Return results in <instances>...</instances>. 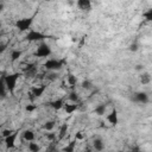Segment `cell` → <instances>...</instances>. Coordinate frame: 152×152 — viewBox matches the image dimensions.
Returning a JSON list of instances; mask_svg holds the SVG:
<instances>
[{
  "label": "cell",
  "instance_id": "obj_28",
  "mask_svg": "<svg viewBox=\"0 0 152 152\" xmlns=\"http://www.w3.org/2000/svg\"><path fill=\"white\" fill-rule=\"evenodd\" d=\"M56 137H57V134H55V133H52V132L46 133V139H48V140H53V139H56Z\"/></svg>",
  "mask_w": 152,
  "mask_h": 152
},
{
  "label": "cell",
  "instance_id": "obj_3",
  "mask_svg": "<svg viewBox=\"0 0 152 152\" xmlns=\"http://www.w3.org/2000/svg\"><path fill=\"white\" fill-rule=\"evenodd\" d=\"M46 38H49L48 34H45L40 31H37V30H30L25 36V39L27 42H40V43H43Z\"/></svg>",
  "mask_w": 152,
  "mask_h": 152
},
{
  "label": "cell",
  "instance_id": "obj_4",
  "mask_svg": "<svg viewBox=\"0 0 152 152\" xmlns=\"http://www.w3.org/2000/svg\"><path fill=\"white\" fill-rule=\"evenodd\" d=\"M33 23V18L32 17H27V18H21L18 19L15 21V27L20 31V32H28L31 26Z\"/></svg>",
  "mask_w": 152,
  "mask_h": 152
},
{
  "label": "cell",
  "instance_id": "obj_24",
  "mask_svg": "<svg viewBox=\"0 0 152 152\" xmlns=\"http://www.w3.org/2000/svg\"><path fill=\"white\" fill-rule=\"evenodd\" d=\"M81 87L83 89H86V90H90V89H93V83L90 81H88V80H83L82 83H81Z\"/></svg>",
  "mask_w": 152,
  "mask_h": 152
},
{
  "label": "cell",
  "instance_id": "obj_9",
  "mask_svg": "<svg viewBox=\"0 0 152 152\" xmlns=\"http://www.w3.org/2000/svg\"><path fill=\"white\" fill-rule=\"evenodd\" d=\"M45 90H46V87H45L44 84H40V86L33 87L32 90H31V94H32L34 97H40V96H43V94L45 93Z\"/></svg>",
  "mask_w": 152,
  "mask_h": 152
},
{
  "label": "cell",
  "instance_id": "obj_12",
  "mask_svg": "<svg viewBox=\"0 0 152 152\" xmlns=\"http://www.w3.org/2000/svg\"><path fill=\"white\" fill-rule=\"evenodd\" d=\"M34 138H36V134L32 129H25L23 132V139L27 142H31V141H34Z\"/></svg>",
  "mask_w": 152,
  "mask_h": 152
},
{
  "label": "cell",
  "instance_id": "obj_19",
  "mask_svg": "<svg viewBox=\"0 0 152 152\" xmlns=\"http://www.w3.org/2000/svg\"><path fill=\"white\" fill-rule=\"evenodd\" d=\"M69 129V125L68 124H63L59 128V132H58V139H63L65 135H66V132Z\"/></svg>",
  "mask_w": 152,
  "mask_h": 152
},
{
  "label": "cell",
  "instance_id": "obj_7",
  "mask_svg": "<svg viewBox=\"0 0 152 152\" xmlns=\"http://www.w3.org/2000/svg\"><path fill=\"white\" fill-rule=\"evenodd\" d=\"M18 133H19L18 131H14L10 137H7V138H5V139H4L5 145H6V147H7V148H13V147L15 146V141H17Z\"/></svg>",
  "mask_w": 152,
  "mask_h": 152
},
{
  "label": "cell",
  "instance_id": "obj_26",
  "mask_svg": "<svg viewBox=\"0 0 152 152\" xmlns=\"http://www.w3.org/2000/svg\"><path fill=\"white\" fill-rule=\"evenodd\" d=\"M142 15L147 21H152V8H148L146 12H144Z\"/></svg>",
  "mask_w": 152,
  "mask_h": 152
},
{
  "label": "cell",
  "instance_id": "obj_23",
  "mask_svg": "<svg viewBox=\"0 0 152 152\" xmlns=\"http://www.w3.org/2000/svg\"><path fill=\"white\" fill-rule=\"evenodd\" d=\"M68 97H69V100H70L72 103H78V101H80V96H78V94H77L75 90L70 91Z\"/></svg>",
  "mask_w": 152,
  "mask_h": 152
},
{
  "label": "cell",
  "instance_id": "obj_2",
  "mask_svg": "<svg viewBox=\"0 0 152 152\" xmlns=\"http://www.w3.org/2000/svg\"><path fill=\"white\" fill-rule=\"evenodd\" d=\"M51 53H52L51 46L48 43L43 42V43H39V45L37 46V49H36L33 55L36 57H38V58H48L49 56H51Z\"/></svg>",
  "mask_w": 152,
  "mask_h": 152
},
{
  "label": "cell",
  "instance_id": "obj_29",
  "mask_svg": "<svg viewBox=\"0 0 152 152\" xmlns=\"http://www.w3.org/2000/svg\"><path fill=\"white\" fill-rule=\"evenodd\" d=\"M138 44L137 43H133V44H131L129 45V51H132V52H135V51H138Z\"/></svg>",
  "mask_w": 152,
  "mask_h": 152
},
{
  "label": "cell",
  "instance_id": "obj_20",
  "mask_svg": "<svg viewBox=\"0 0 152 152\" xmlns=\"http://www.w3.org/2000/svg\"><path fill=\"white\" fill-rule=\"evenodd\" d=\"M66 83L71 87H75L77 84V77L74 75V74H68L66 76Z\"/></svg>",
  "mask_w": 152,
  "mask_h": 152
},
{
  "label": "cell",
  "instance_id": "obj_18",
  "mask_svg": "<svg viewBox=\"0 0 152 152\" xmlns=\"http://www.w3.org/2000/svg\"><path fill=\"white\" fill-rule=\"evenodd\" d=\"M23 56V51L19 49H15L11 52V61L12 62H17L18 59H20V57Z\"/></svg>",
  "mask_w": 152,
  "mask_h": 152
},
{
  "label": "cell",
  "instance_id": "obj_22",
  "mask_svg": "<svg viewBox=\"0 0 152 152\" xmlns=\"http://www.w3.org/2000/svg\"><path fill=\"white\" fill-rule=\"evenodd\" d=\"M27 150H28L30 152H39V151H40V146H39V144H37V142H34V141H31V142H28V145H27Z\"/></svg>",
  "mask_w": 152,
  "mask_h": 152
},
{
  "label": "cell",
  "instance_id": "obj_8",
  "mask_svg": "<svg viewBox=\"0 0 152 152\" xmlns=\"http://www.w3.org/2000/svg\"><path fill=\"white\" fill-rule=\"evenodd\" d=\"M134 101L141 104H146L148 102V95L145 91H138L134 94Z\"/></svg>",
  "mask_w": 152,
  "mask_h": 152
},
{
  "label": "cell",
  "instance_id": "obj_14",
  "mask_svg": "<svg viewBox=\"0 0 152 152\" xmlns=\"http://www.w3.org/2000/svg\"><path fill=\"white\" fill-rule=\"evenodd\" d=\"M77 6H78L80 10H83V11L87 10L88 11L91 7V2H90V0H78L77 1Z\"/></svg>",
  "mask_w": 152,
  "mask_h": 152
},
{
  "label": "cell",
  "instance_id": "obj_27",
  "mask_svg": "<svg viewBox=\"0 0 152 152\" xmlns=\"http://www.w3.org/2000/svg\"><path fill=\"white\" fill-rule=\"evenodd\" d=\"M13 132H14V131H12L11 128H4V129H2V132H1V135H2V138L5 139V138L10 137V135H11Z\"/></svg>",
  "mask_w": 152,
  "mask_h": 152
},
{
  "label": "cell",
  "instance_id": "obj_16",
  "mask_svg": "<svg viewBox=\"0 0 152 152\" xmlns=\"http://www.w3.org/2000/svg\"><path fill=\"white\" fill-rule=\"evenodd\" d=\"M76 141H77V140H71V141H69V144H66V145L62 148V151H63V152H75Z\"/></svg>",
  "mask_w": 152,
  "mask_h": 152
},
{
  "label": "cell",
  "instance_id": "obj_31",
  "mask_svg": "<svg viewBox=\"0 0 152 152\" xmlns=\"http://www.w3.org/2000/svg\"><path fill=\"white\" fill-rule=\"evenodd\" d=\"M84 152H94V150H93V148H87Z\"/></svg>",
  "mask_w": 152,
  "mask_h": 152
},
{
  "label": "cell",
  "instance_id": "obj_6",
  "mask_svg": "<svg viewBox=\"0 0 152 152\" xmlns=\"http://www.w3.org/2000/svg\"><path fill=\"white\" fill-rule=\"evenodd\" d=\"M107 121L109 122L110 126H116L119 122V116H118V110L115 108H113L108 114H107Z\"/></svg>",
  "mask_w": 152,
  "mask_h": 152
},
{
  "label": "cell",
  "instance_id": "obj_30",
  "mask_svg": "<svg viewBox=\"0 0 152 152\" xmlns=\"http://www.w3.org/2000/svg\"><path fill=\"white\" fill-rule=\"evenodd\" d=\"M83 138H84V135L82 134V132L75 133V140H83Z\"/></svg>",
  "mask_w": 152,
  "mask_h": 152
},
{
  "label": "cell",
  "instance_id": "obj_5",
  "mask_svg": "<svg viewBox=\"0 0 152 152\" xmlns=\"http://www.w3.org/2000/svg\"><path fill=\"white\" fill-rule=\"evenodd\" d=\"M44 66H45V69H48L50 71H58L63 68V61L57 59V58H48L44 62Z\"/></svg>",
  "mask_w": 152,
  "mask_h": 152
},
{
  "label": "cell",
  "instance_id": "obj_1",
  "mask_svg": "<svg viewBox=\"0 0 152 152\" xmlns=\"http://www.w3.org/2000/svg\"><path fill=\"white\" fill-rule=\"evenodd\" d=\"M19 77H20L19 72H13V74H8V75L4 76V78H2V83L11 95H14V91L17 88V82H18Z\"/></svg>",
  "mask_w": 152,
  "mask_h": 152
},
{
  "label": "cell",
  "instance_id": "obj_17",
  "mask_svg": "<svg viewBox=\"0 0 152 152\" xmlns=\"http://www.w3.org/2000/svg\"><path fill=\"white\" fill-rule=\"evenodd\" d=\"M56 126V121L55 120H48L43 124V128L46 131V132H51Z\"/></svg>",
  "mask_w": 152,
  "mask_h": 152
},
{
  "label": "cell",
  "instance_id": "obj_13",
  "mask_svg": "<svg viewBox=\"0 0 152 152\" xmlns=\"http://www.w3.org/2000/svg\"><path fill=\"white\" fill-rule=\"evenodd\" d=\"M77 108H78V104L77 103H65L64 104V112L66 113V114H72L74 112H76L77 110Z\"/></svg>",
  "mask_w": 152,
  "mask_h": 152
},
{
  "label": "cell",
  "instance_id": "obj_11",
  "mask_svg": "<svg viewBox=\"0 0 152 152\" xmlns=\"http://www.w3.org/2000/svg\"><path fill=\"white\" fill-rule=\"evenodd\" d=\"M64 104H65V102H64L63 99H56V100L50 102L51 108L55 109V110H61L62 108H64Z\"/></svg>",
  "mask_w": 152,
  "mask_h": 152
},
{
  "label": "cell",
  "instance_id": "obj_10",
  "mask_svg": "<svg viewBox=\"0 0 152 152\" xmlns=\"http://www.w3.org/2000/svg\"><path fill=\"white\" fill-rule=\"evenodd\" d=\"M91 145H93V150L96 151V152H101L104 148V142H103V140L101 138H95L93 140Z\"/></svg>",
  "mask_w": 152,
  "mask_h": 152
},
{
  "label": "cell",
  "instance_id": "obj_25",
  "mask_svg": "<svg viewBox=\"0 0 152 152\" xmlns=\"http://www.w3.org/2000/svg\"><path fill=\"white\" fill-rule=\"evenodd\" d=\"M36 109H37V106L33 104V103H27V104L25 106V110H26L27 113H33Z\"/></svg>",
  "mask_w": 152,
  "mask_h": 152
},
{
  "label": "cell",
  "instance_id": "obj_21",
  "mask_svg": "<svg viewBox=\"0 0 152 152\" xmlns=\"http://www.w3.org/2000/svg\"><path fill=\"white\" fill-rule=\"evenodd\" d=\"M150 82H151V76H150V74L144 72V74L140 75V83H141L142 86H146V84H148Z\"/></svg>",
  "mask_w": 152,
  "mask_h": 152
},
{
  "label": "cell",
  "instance_id": "obj_15",
  "mask_svg": "<svg viewBox=\"0 0 152 152\" xmlns=\"http://www.w3.org/2000/svg\"><path fill=\"white\" fill-rule=\"evenodd\" d=\"M106 112H107V106H106L104 103L97 104V106L95 107V109H94V113H95L96 115H99V116L104 115V114H106Z\"/></svg>",
  "mask_w": 152,
  "mask_h": 152
}]
</instances>
